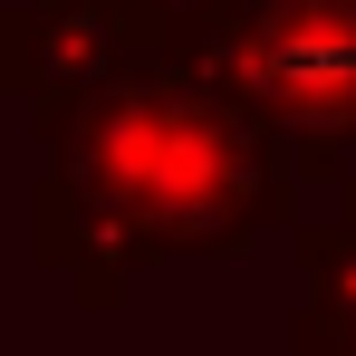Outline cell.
I'll return each instance as SVG.
<instances>
[{"label": "cell", "instance_id": "1", "mask_svg": "<svg viewBox=\"0 0 356 356\" xmlns=\"http://www.w3.org/2000/svg\"><path fill=\"white\" fill-rule=\"evenodd\" d=\"M39 260L87 298L125 289L135 270L222 260L280 232L298 174L202 67L135 58L77 97L39 106Z\"/></svg>", "mask_w": 356, "mask_h": 356}, {"label": "cell", "instance_id": "2", "mask_svg": "<svg viewBox=\"0 0 356 356\" xmlns=\"http://www.w3.org/2000/svg\"><path fill=\"white\" fill-rule=\"evenodd\" d=\"M202 67L241 116L280 145L298 193L356 174V0H241Z\"/></svg>", "mask_w": 356, "mask_h": 356}, {"label": "cell", "instance_id": "3", "mask_svg": "<svg viewBox=\"0 0 356 356\" xmlns=\"http://www.w3.org/2000/svg\"><path fill=\"white\" fill-rule=\"evenodd\" d=\"M135 58H164L135 0H10L0 10V97H77L97 77H125Z\"/></svg>", "mask_w": 356, "mask_h": 356}, {"label": "cell", "instance_id": "4", "mask_svg": "<svg viewBox=\"0 0 356 356\" xmlns=\"http://www.w3.org/2000/svg\"><path fill=\"white\" fill-rule=\"evenodd\" d=\"M241 0H135V19L154 29V49L164 58H202L212 39H222V19H232Z\"/></svg>", "mask_w": 356, "mask_h": 356}]
</instances>
